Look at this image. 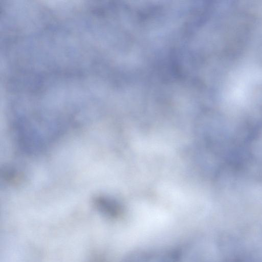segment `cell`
<instances>
[{"label": "cell", "mask_w": 262, "mask_h": 262, "mask_svg": "<svg viewBox=\"0 0 262 262\" xmlns=\"http://www.w3.org/2000/svg\"><path fill=\"white\" fill-rule=\"evenodd\" d=\"M94 203L98 209L104 213L114 215L118 212L116 204L108 198L98 196L94 199Z\"/></svg>", "instance_id": "obj_1"}]
</instances>
